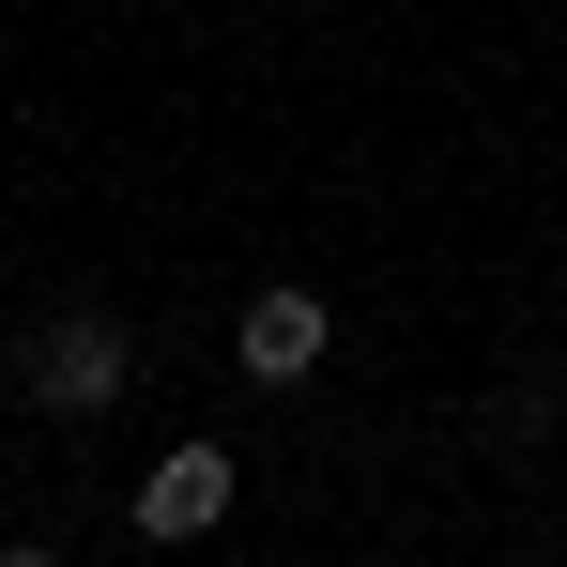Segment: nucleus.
Wrapping results in <instances>:
<instances>
[{
  "mask_svg": "<svg viewBox=\"0 0 567 567\" xmlns=\"http://www.w3.org/2000/svg\"><path fill=\"white\" fill-rule=\"evenodd\" d=\"M123 369H138V338H123L107 307H62V322H31V353H16L31 414H107V399H123Z\"/></svg>",
  "mask_w": 567,
  "mask_h": 567,
  "instance_id": "1",
  "label": "nucleus"
},
{
  "mask_svg": "<svg viewBox=\"0 0 567 567\" xmlns=\"http://www.w3.org/2000/svg\"><path fill=\"white\" fill-rule=\"evenodd\" d=\"M215 522H230V445H169V461L138 475V537L185 553V537H215Z\"/></svg>",
  "mask_w": 567,
  "mask_h": 567,
  "instance_id": "2",
  "label": "nucleus"
},
{
  "mask_svg": "<svg viewBox=\"0 0 567 567\" xmlns=\"http://www.w3.org/2000/svg\"><path fill=\"white\" fill-rule=\"evenodd\" d=\"M322 338H338L322 291H246V383H307V369H322Z\"/></svg>",
  "mask_w": 567,
  "mask_h": 567,
  "instance_id": "3",
  "label": "nucleus"
}]
</instances>
